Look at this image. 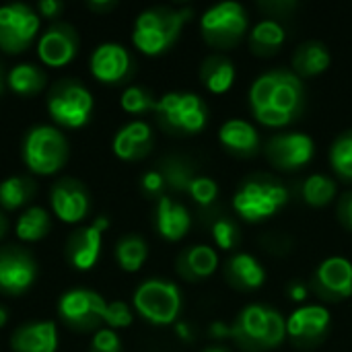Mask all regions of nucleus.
Instances as JSON below:
<instances>
[{
    "label": "nucleus",
    "instance_id": "1",
    "mask_svg": "<svg viewBox=\"0 0 352 352\" xmlns=\"http://www.w3.org/2000/svg\"><path fill=\"white\" fill-rule=\"evenodd\" d=\"M190 8H148L140 12L134 25V45L144 54H161L165 52L177 37L186 19H190Z\"/></svg>",
    "mask_w": 352,
    "mask_h": 352
},
{
    "label": "nucleus",
    "instance_id": "2",
    "mask_svg": "<svg viewBox=\"0 0 352 352\" xmlns=\"http://www.w3.org/2000/svg\"><path fill=\"white\" fill-rule=\"evenodd\" d=\"M68 157V142L54 126H35L27 132L23 142L25 165L37 175L56 173Z\"/></svg>",
    "mask_w": 352,
    "mask_h": 352
},
{
    "label": "nucleus",
    "instance_id": "3",
    "mask_svg": "<svg viewBox=\"0 0 352 352\" xmlns=\"http://www.w3.org/2000/svg\"><path fill=\"white\" fill-rule=\"evenodd\" d=\"M134 307L144 320L165 326L177 318L182 309V293L171 280L148 278L136 289Z\"/></svg>",
    "mask_w": 352,
    "mask_h": 352
},
{
    "label": "nucleus",
    "instance_id": "4",
    "mask_svg": "<svg viewBox=\"0 0 352 352\" xmlns=\"http://www.w3.org/2000/svg\"><path fill=\"white\" fill-rule=\"evenodd\" d=\"M47 109L54 122L64 128H80L93 113V95L76 80L58 82L47 99Z\"/></svg>",
    "mask_w": 352,
    "mask_h": 352
},
{
    "label": "nucleus",
    "instance_id": "5",
    "mask_svg": "<svg viewBox=\"0 0 352 352\" xmlns=\"http://www.w3.org/2000/svg\"><path fill=\"white\" fill-rule=\"evenodd\" d=\"M107 303L103 297L89 289H72L62 295L58 314L62 322L74 332H91L103 324Z\"/></svg>",
    "mask_w": 352,
    "mask_h": 352
},
{
    "label": "nucleus",
    "instance_id": "6",
    "mask_svg": "<svg viewBox=\"0 0 352 352\" xmlns=\"http://www.w3.org/2000/svg\"><path fill=\"white\" fill-rule=\"evenodd\" d=\"M39 31L37 12L21 2L0 6V50L19 54L35 39Z\"/></svg>",
    "mask_w": 352,
    "mask_h": 352
},
{
    "label": "nucleus",
    "instance_id": "7",
    "mask_svg": "<svg viewBox=\"0 0 352 352\" xmlns=\"http://www.w3.org/2000/svg\"><path fill=\"white\" fill-rule=\"evenodd\" d=\"M155 111L171 130L198 132L206 124V107L196 93H167L157 101Z\"/></svg>",
    "mask_w": 352,
    "mask_h": 352
},
{
    "label": "nucleus",
    "instance_id": "8",
    "mask_svg": "<svg viewBox=\"0 0 352 352\" xmlns=\"http://www.w3.org/2000/svg\"><path fill=\"white\" fill-rule=\"evenodd\" d=\"M285 202H287V190L276 179L245 182L233 198L237 212L252 221L274 214Z\"/></svg>",
    "mask_w": 352,
    "mask_h": 352
},
{
    "label": "nucleus",
    "instance_id": "9",
    "mask_svg": "<svg viewBox=\"0 0 352 352\" xmlns=\"http://www.w3.org/2000/svg\"><path fill=\"white\" fill-rule=\"evenodd\" d=\"M248 29L245 8L235 0L210 6L202 14V31L214 43H231Z\"/></svg>",
    "mask_w": 352,
    "mask_h": 352
},
{
    "label": "nucleus",
    "instance_id": "10",
    "mask_svg": "<svg viewBox=\"0 0 352 352\" xmlns=\"http://www.w3.org/2000/svg\"><path fill=\"white\" fill-rule=\"evenodd\" d=\"M35 262L33 258L16 248L0 250V293L2 295H23L35 283Z\"/></svg>",
    "mask_w": 352,
    "mask_h": 352
},
{
    "label": "nucleus",
    "instance_id": "11",
    "mask_svg": "<svg viewBox=\"0 0 352 352\" xmlns=\"http://www.w3.org/2000/svg\"><path fill=\"white\" fill-rule=\"evenodd\" d=\"M52 210L54 214L64 221V223H80L87 212H89V194L85 190V186L76 179L64 177L60 182L54 184L52 188Z\"/></svg>",
    "mask_w": 352,
    "mask_h": 352
},
{
    "label": "nucleus",
    "instance_id": "12",
    "mask_svg": "<svg viewBox=\"0 0 352 352\" xmlns=\"http://www.w3.org/2000/svg\"><path fill=\"white\" fill-rule=\"evenodd\" d=\"M76 50H78V35L66 23H56L50 29H45V33L39 37L37 43V54L41 62L54 68L68 64L76 56Z\"/></svg>",
    "mask_w": 352,
    "mask_h": 352
},
{
    "label": "nucleus",
    "instance_id": "13",
    "mask_svg": "<svg viewBox=\"0 0 352 352\" xmlns=\"http://www.w3.org/2000/svg\"><path fill=\"white\" fill-rule=\"evenodd\" d=\"M130 68H132L130 54L120 43H103L91 56L93 76L107 85L124 80L130 74Z\"/></svg>",
    "mask_w": 352,
    "mask_h": 352
},
{
    "label": "nucleus",
    "instance_id": "14",
    "mask_svg": "<svg viewBox=\"0 0 352 352\" xmlns=\"http://www.w3.org/2000/svg\"><path fill=\"white\" fill-rule=\"evenodd\" d=\"M314 155V140L303 132L278 134L268 142V157L280 167H299Z\"/></svg>",
    "mask_w": 352,
    "mask_h": 352
},
{
    "label": "nucleus",
    "instance_id": "15",
    "mask_svg": "<svg viewBox=\"0 0 352 352\" xmlns=\"http://www.w3.org/2000/svg\"><path fill=\"white\" fill-rule=\"evenodd\" d=\"M103 231L95 225L76 229L66 243V258L76 270H91L101 254Z\"/></svg>",
    "mask_w": 352,
    "mask_h": 352
},
{
    "label": "nucleus",
    "instance_id": "16",
    "mask_svg": "<svg viewBox=\"0 0 352 352\" xmlns=\"http://www.w3.org/2000/svg\"><path fill=\"white\" fill-rule=\"evenodd\" d=\"M318 287L328 297L352 295V262L344 256L326 258L316 272Z\"/></svg>",
    "mask_w": 352,
    "mask_h": 352
},
{
    "label": "nucleus",
    "instance_id": "17",
    "mask_svg": "<svg viewBox=\"0 0 352 352\" xmlns=\"http://www.w3.org/2000/svg\"><path fill=\"white\" fill-rule=\"evenodd\" d=\"M330 326V311L322 305H305L293 311L287 320V332L301 342L320 338Z\"/></svg>",
    "mask_w": 352,
    "mask_h": 352
},
{
    "label": "nucleus",
    "instance_id": "18",
    "mask_svg": "<svg viewBox=\"0 0 352 352\" xmlns=\"http://www.w3.org/2000/svg\"><path fill=\"white\" fill-rule=\"evenodd\" d=\"M58 330L54 322H33L21 326L12 334L14 352H56Z\"/></svg>",
    "mask_w": 352,
    "mask_h": 352
},
{
    "label": "nucleus",
    "instance_id": "19",
    "mask_svg": "<svg viewBox=\"0 0 352 352\" xmlns=\"http://www.w3.org/2000/svg\"><path fill=\"white\" fill-rule=\"evenodd\" d=\"M153 146L151 126L142 120L126 124L113 138V153L120 159H140Z\"/></svg>",
    "mask_w": 352,
    "mask_h": 352
},
{
    "label": "nucleus",
    "instance_id": "20",
    "mask_svg": "<svg viewBox=\"0 0 352 352\" xmlns=\"http://www.w3.org/2000/svg\"><path fill=\"white\" fill-rule=\"evenodd\" d=\"M266 322H268V307L264 305H248L235 324L231 326V336H235L243 346H262L264 332H266Z\"/></svg>",
    "mask_w": 352,
    "mask_h": 352
},
{
    "label": "nucleus",
    "instance_id": "21",
    "mask_svg": "<svg viewBox=\"0 0 352 352\" xmlns=\"http://www.w3.org/2000/svg\"><path fill=\"white\" fill-rule=\"evenodd\" d=\"M190 212L184 204L161 196L157 204V229L165 239H182L190 229Z\"/></svg>",
    "mask_w": 352,
    "mask_h": 352
},
{
    "label": "nucleus",
    "instance_id": "22",
    "mask_svg": "<svg viewBox=\"0 0 352 352\" xmlns=\"http://www.w3.org/2000/svg\"><path fill=\"white\" fill-rule=\"evenodd\" d=\"M219 266V256L217 250L210 245H192L186 250L179 258V272L186 278H202L208 276L217 270Z\"/></svg>",
    "mask_w": 352,
    "mask_h": 352
},
{
    "label": "nucleus",
    "instance_id": "23",
    "mask_svg": "<svg viewBox=\"0 0 352 352\" xmlns=\"http://www.w3.org/2000/svg\"><path fill=\"white\" fill-rule=\"evenodd\" d=\"M303 85L297 74L289 70H276V89L272 97V105L295 116L301 109Z\"/></svg>",
    "mask_w": 352,
    "mask_h": 352
},
{
    "label": "nucleus",
    "instance_id": "24",
    "mask_svg": "<svg viewBox=\"0 0 352 352\" xmlns=\"http://www.w3.org/2000/svg\"><path fill=\"white\" fill-rule=\"evenodd\" d=\"M229 278L245 289H256L264 283L266 270L252 254H235L227 266Z\"/></svg>",
    "mask_w": 352,
    "mask_h": 352
},
{
    "label": "nucleus",
    "instance_id": "25",
    "mask_svg": "<svg viewBox=\"0 0 352 352\" xmlns=\"http://www.w3.org/2000/svg\"><path fill=\"white\" fill-rule=\"evenodd\" d=\"M221 140L239 153H252L258 146V130L248 120H227L219 130Z\"/></svg>",
    "mask_w": 352,
    "mask_h": 352
},
{
    "label": "nucleus",
    "instance_id": "26",
    "mask_svg": "<svg viewBox=\"0 0 352 352\" xmlns=\"http://www.w3.org/2000/svg\"><path fill=\"white\" fill-rule=\"evenodd\" d=\"M330 52L324 43L320 41H307L297 47L293 64L297 66L299 72L303 74H318L330 66Z\"/></svg>",
    "mask_w": 352,
    "mask_h": 352
},
{
    "label": "nucleus",
    "instance_id": "27",
    "mask_svg": "<svg viewBox=\"0 0 352 352\" xmlns=\"http://www.w3.org/2000/svg\"><path fill=\"white\" fill-rule=\"evenodd\" d=\"M202 78H204V82H206V87L210 91L223 93V91H227L233 85L235 66L225 56H210L202 64Z\"/></svg>",
    "mask_w": 352,
    "mask_h": 352
},
{
    "label": "nucleus",
    "instance_id": "28",
    "mask_svg": "<svg viewBox=\"0 0 352 352\" xmlns=\"http://www.w3.org/2000/svg\"><path fill=\"white\" fill-rule=\"evenodd\" d=\"M6 85L10 87V91H14L16 95H35L43 89L45 85V74L33 66V64H19L14 66L8 76H6Z\"/></svg>",
    "mask_w": 352,
    "mask_h": 352
},
{
    "label": "nucleus",
    "instance_id": "29",
    "mask_svg": "<svg viewBox=\"0 0 352 352\" xmlns=\"http://www.w3.org/2000/svg\"><path fill=\"white\" fill-rule=\"evenodd\" d=\"M50 233V214L41 206L27 208L16 221V237L21 241H39Z\"/></svg>",
    "mask_w": 352,
    "mask_h": 352
},
{
    "label": "nucleus",
    "instance_id": "30",
    "mask_svg": "<svg viewBox=\"0 0 352 352\" xmlns=\"http://www.w3.org/2000/svg\"><path fill=\"white\" fill-rule=\"evenodd\" d=\"M35 194V184L29 177H8L0 184V206L6 210L21 208Z\"/></svg>",
    "mask_w": 352,
    "mask_h": 352
},
{
    "label": "nucleus",
    "instance_id": "31",
    "mask_svg": "<svg viewBox=\"0 0 352 352\" xmlns=\"http://www.w3.org/2000/svg\"><path fill=\"white\" fill-rule=\"evenodd\" d=\"M146 256H148V248L144 239L138 235H126L124 239H120L116 248V258L120 266L128 272H136L144 264Z\"/></svg>",
    "mask_w": 352,
    "mask_h": 352
},
{
    "label": "nucleus",
    "instance_id": "32",
    "mask_svg": "<svg viewBox=\"0 0 352 352\" xmlns=\"http://www.w3.org/2000/svg\"><path fill=\"white\" fill-rule=\"evenodd\" d=\"M252 47L258 52H274L285 41V29L274 19H264L256 23V27L250 33Z\"/></svg>",
    "mask_w": 352,
    "mask_h": 352
},
{
    "label": "nucleus",
    "instance_id": "33",
    "mask_svg": "<svg viewBox=\"0 0 352 352\" xmlns=\"http://www.w3.org/2000/svg\"><path fill=\"white\" fill-rule=\"evenodd\" d=\"M336 194V182L324 173H314L303 184V196L309 204L322 206L328 204Z\"/></svg>",
    "mask_w": 352,
    "mask_h": 352
},
{
    "label": "nucleus",
    "instance_id": "34",
    "mask_svg": "<svg viewBox=\"0 0 352 352\" xmlns=\"http://www.w3.org/2000/svg\"><path fill=\"white\" fill-rule=\"evenodd\" d=\"M274 89H276V70H272V72H266V74L258 76V78H256V82H254V85H252V89H250V101H252V107L258 111V109H262V107L272 105Z\"/></svg>",
    "mask_w": 352,
    "mask_h": 352
},
{
    "label": "nucleus",
    "instance_id": "35",
    "mask_svg": "<svg viewBox=\"0 0 352 352\" xmlns=\"http://www.w3.org/2000/svg\"><path fill=\"white\" fill-rule=\"evenodd\" d=\"M330 159L338 173L352 177V132H344L334 140L330 148Z\"/></svg>",
    "mask_w": 352,
    "mask_h": 352
},
{
    "label": "nucleus",
    "instance_id": "36",
    "mask_svg": "<svg viewBox=\"0 0 352 352\" xmlns=\"http://www.w3.org/2000/svg\"><path fill=\"white\" fill-rule=\"evenodd\" d=\"M157 101L142 87H128L122 95V107L130 113H142L146 109H155Z\"/></svg>",
    "mask_w": 352,
    "mask_h": 352
},
{
    "label": "nucleus",
    "instance_id": "37",
    "mask_svg": "<svg viewBox=\"0 0 352 352\" xmlns=\"http://www.w3.org/2000/svg\"><path fill=\"white\" fill-rule=\"evenodd\" d=\"M163 177H165V184H169L171 188H175V190H188L190 188V182L194 179V175H192V171L184 165V163H179V161H169V163H165V167H163Z\"/></svg>",
    "mask_w": 352,
    "mask_h": 352
},
{
    "label": "nucleus",
    "instance_id": "38",
    "mask_svg": "<svg viewBox=\"0 0 352 352\" xmlns=\"http://www.w3.org/2000/svg\"><path fill=\"white\" fill-rule=\"evenodd\" d=\"M287 334V322L285 318L276 311V309H270L268 307V322H266V332H264V340H262V346H276L283 342Z\"/></svg>",
    "mask_w": 352,
    "mask_h": 352
},
{
    "label": "nucleus",
    "instance_id": "39",
    "mask_svg": "<svg viewBox=\"0 0 352 352\" xmlns=\"http://www.w3.org/2000/svg\"><path fill=\"white\" fill-rule=\"evenodd\" d=\"M188 190L194 196V200L204 204V206L210 204L217 198V194H219V186H217V182L212 177H194L190 182Z\"/></svg>",
    "mask_w": 352,
    "mask_h": 352
},
{
    "label": "nucleus",
    "instance_id": "40",
    "mask_svg": "<svg viewBox=\"0 0 352 352\" xmlns=\"http://www.w3.org/2000/svg\"><path fill=\"white\" fill-rule=\"evenodd\" d=\"M103 324H107L109 328H126V326H130L132 324V311H130V307L124 301L107 303Z\"/></svg>",
    "mask_w": 352,
    "mask_h": 352
},
{
    "label": "nucleus",
    "instance_id": "41",
    "mask_svg": "<svg viewBox=\"0 0 352 352\" xmlns=\"http://www.w3.org/2000/svg\"><path fill=\"white\" fill-rule=\"evenodd\" d=\"M212 235H214V241L219 243V248L223 250H231L235 245V241L239 239V233L235 229V225L227 219H219L212 227Z\"/></svg>",
    "mask_w": 352,
    "mask_h": 352
},
{
    "label": "nucleus",
    "instance_id": "42",
    "mask_svg": "<svg viewBox=\"0 0 352 352\" xmlns=\"http://www.w3.org/2000/svg\"><path fill=\"white\" fill-rule=\"evenodd\" d=\"M91 352H122V342L113 330H99L93 336Z\"/></svg>",
    "mask_w": 352,
    "mask_h": 352
},
{
    "label": "nucleus",
    "instance_id": "43",
    "mask_svg": "<svg viewBox=\"0 0 352 352\" xmlns=\"http://www.w3.org/2000/svg\"><path fill=\"white\" fill-rule=\"evenodd\" d=\"M256 116H258L260 122H264L268 126H283V124L291 122V118H293L291 113H287V111H283V109H278L274 105H268V107L258 109Z\"/></svg>",
    "mask_w": 352,
    "mask_h": 352
},
{
    "label": "nucleus",
    "instance_id": "44",
    "mask_svg": "<svg viewBox=\"0 0 352 352\" xmlns=\"http://www.w3.org/2000/svg\"><path fill=\"white\" fill-rule=\"evenodd\" d=\"M165 186V177L161 171H146L142 175V188L146 194H159Z\"/></svg>",
    "mask_w": 352,
    "mask_h": 352
},
{
    "label": "nucleus",
    "instance_id": "45",
    "mask_svg": "<svg viewBox=\"0 0 352 352\" xmlns=\"http://www.w3.org/2000/svg\"><path fill=\"white\" fill-rule=\"evenodd\" d=\"M39 12H41V16H56L60 10H62V2H58V0H41L39 2Z\"/></svg>",
    "mask_w": 352,
    "mask_h": 352
},
{
    "label": "nucleus",
    "instance_id": "46",
    "mask_svg": "<svg viewBox=\"0 0 352 352\" xmlns=\"http://www.w3.org/2000/svg\"><path fill=\"white\" fill-rule=\"evenodd\" d=\"M340 217L352 229V194H346L344 200L340 202Z\"/></svg>",
    "mask_w": 352,
    "mask_h": 352
},
{
    "label": "nucleus",
    "instance_id": "47",
    "mask_svg": "<svg viewBox=\"0 0 352 352\" xmlns=\"http://www.w3.org/2000/svg\"><path fill=\"white\" fill-rule=\"evenodd\" d=\"M289 291H291V295H293V299H305V287L301 285V283H293L291 287H289Z\"/></svg>",
    "mask_w": 352,
    "mask_h": 352
},
{
    "label": "nucleus",
    "instance_id": "48",
    "mask_svg": "<svg viewBox=\"0 0 352 352\" xmlns=\"http://www.w3.org/2000/svg\"><path fill=\"white\" fill-rule=\"evenodd\" d=\"M6 320H8V316H6V309H4V307H0V328H4Z\"/></svg>",
    "mask_w": 352,
    "mask_h": 352
},
{
    "label": "nucleus",
    "instance_id": "49",
    "mask_svg": "<svg viewBox=\"0 0 352 352\" xmlns=\"http://www.w3.org/2000/svg\"><path fill=\"white\" fill-rule=\"evenodd\" d=\"M6 233V219H4V214L0 212V237Z\"/></svg>",
    "mask_w": 352,
    "mask_h": 352
},
{
    "label": "nucleus",
    "instance_id": "50",
    "mask_svg": "<svg viewBox=\"0 0 352 352\" xmlns=\"http://www.w3.org/2000/svg\"><path fill=\"white\" fill-rule=\"evenodd\" d=\"M113 2H107V4H99V2H91V8H111Z\"/></svg>",
    "mask_w": 352,
    "mask_h": 352
},
{
    "label": "nucleus",
    "instance_id": "51",
    "mask_svg": "<svg viewBox=\"0 0 352 352\" xmlns=\"http://www.w3.org/2000/svg\"><path fill=\"white\" fill-rule=\"evenodd\" d=\"M4 85H6V78H4V70H2V64H0V95L4 91Z\"/></svg>",
    "mask_w": 352,
    "mask_h": 352
},
{
    "label": "nucleus",
    "instance_id": "52",
    "mask_svg": "<svg viewBox=\"0 0 352 352\" xmlns=\"http://www.w3.org/2000/svg\"><path fill=\"white\" fill-rule=\"evenodd\" d=\"M202 352H227L225 349H221V346H210V349H206V351Z\"/></svg>",
    "mask_w": 352,
    "mask_h": 352
}]
</instances>
